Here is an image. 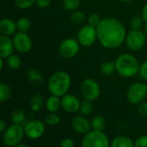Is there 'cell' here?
<instances>
[{
    "instance_id": "6",
    "label": "cell",
    "mask_w": 147,
    "mask_h": 147,
    "mask_svg": "<svg viewBox=\"0 0 147 147\" xmlns=\"http://www.w3.org/2000/svg\"><path fill=\"white\" fill-rule=\"evenodd\" d=\"M80 92L84 99L93 102L100 96L101 87L95 79L86 78L81 83Z\"/></svg>"
},
{
    "instance_id": "13",
    "label": "cell",
    "mask_w": 147,
    "mask_h": 147,
    "mask_svg": "<svg viewBox=\"0 0 147 147\" xmlns=\"http://www.w3.org/2000/svg\"><path fill=\"white\" fill-rule=\"evenodd\" d=\"M81 102L79 99L71 94H65L61 97V108L67 113L74 114L79 110Z\"/></svg>"
},
{
    "instance_id": "43",
    "label": "cell",
    "mask_w": 147,
    "mask_h": 147,
    "mask_svg": "<svg viewBox=\"0 0 147 147\" xmlns=\"http://www.w3.org/2000/svg\"><path fill=\"white\" fill-rule=\"evenodd\" d=\"M120 1L124 2V3H129V2H131V1H133V0H120Z\"/></svg>"
},
{
    "instance_id": "27",
    "label": "cell",
    "mask_w": 147,
    "mask_h": 147,
    "mask_svg": "<svg viewBox=\"0 0 147 147\" xmlns=\"http://www.w3.org/2000/svg\"><path fill=\"white\" fill-rule=\"evenodd\" d=\"M6 59H7V65H8V66L10 69H12V70H17L22 65V60H21L20 57L18 55H16V54L12 53Z\"/></svg>"
},
{
    "instance_id": "19",
    "label": "cell",
    "mask_w": 147,
    "mask_h": 147,
    "mask_svg": "<svg viewBox=\"0 0 147 147\" xmlns=\"http://www.w3.org/2000/svg\"><path fill=\"white\" fill-rule=\"evenodd\" d=\"M112 147H135L134 141L127 136L115 137L111 143Z\"/></svg>"
},
{
    "instance_id": "17",
    "label": "cell",
    "mask_w": 147,
    "mask_h": 147,
    "mask_svg": "<svg viewBox=\"0 0 147 147\" xmlns=\"http://www.w3.org/2000/svg\"><path fill=\"white\" fill-rule=\"evenodd\" d=\"M45 107L49 113H56L61 108V98L58 96L52 95L46 100Z\"/></svg>"
},
{
    "instance_id": "4",
    "label": "cell",
    "mask_w": 147,
    "mask_h": 147,
    "mask_svg": "<svg viewBox=\"0 0 147 147\" xmlns=\"http://www.w3.org/2000/svg\"><path fill=\"white\" fill-rule=\"evenodd\" d=\"M109 145L108 136L102 131L94 129L85 134L81 142L83 147H109Z\"/></svg>"
},
{
    "instance_id": "38",
    "label": "cell",
    "mask_w": 147,
    "mask_h": 147,
    "mask_svg": "<svg viewBox=\"0 0 147 147\" xmlns=\"http://www.w3.org/2000/svg\"><path fill=\"white\" fill-rule=\"evenodd\" d=\"M35 3L39 8H47L51 4V0H36Z\"/></svg>"
},
{
    "instance_id": "15",
    "label": "cell",
    "mask_w": 147,
    "mask_h": 147,
    "mask_svg": "<svg viewBox=\"0 0 147 147\" xmlns=\"http://www.w3.org/2000/svg\"><path fill=\"white\" fill-rule=\"evenodd\" d=\"M15 49L13 39L7 35L0 36V57L7 59L9 55L13 53Z\"/></svg>"
},
{
    "instance_id": "33",
    "label": "cell",
    "mask_w": 147,
    "mask_h": 147,
    "mask_svg": "<svg viewBox=\"0 0 147 147\" xmlns=\"http://www.w3.org/2000/svg\"><path fill=\"white\" fill-rule=\"evenodd\" d=\"M87 22H88L89 25H90L94 28H96L98 26V24L100 23L101 19H100V16L97 13H92L88 16Z\"/></svg>"
},
{
    "instance_id": "28",
    "label": "cell",
    "mask_w": 147,
    "mask_h": 147,
    "mask_svg": "<svg viewBox=\"0 0 147 147\" xmlns=\"http://www.w3.org/2000/svg\"><path fill=\"white\" fill-rule=\"evenodd\" d=\"M71 21L76 25H81L85 21V15L80 10H73L71 15Z\"/></svg>"
},
{
    "instance_id": "31",
    "label": "cell",
    "mask_w": 147,
    "mask_h": 147,
    "mask_svg": "<svg viewBox=\"0 0 147 147\" xmlns=\"http://www.w3.org/2000/svg\"><path fill=\"white\" fill-rule=\"evenodd\" d=\"M144 21L145 20L143 19L142 16H134L130 21V26L132 29H141Z\"/></svg>"
},
{
    "instance_id": "7",
    "label": "cell",
    "mask_w": 147,
    "mask_h": 147,
    "mask_svg": "<svg viewBox=\"0 0 147 147\" xmlns=\"http://www.w3.org/2000/svg\"><path fill=\"white\" fill-rule=\"evenodd\" d=\"M146 96L147 84H145L143 83H134L127 90V101L134 105L140 104L145 100Z\"/></svg>"
},
{
    "instance_id": "23",
    "label": "cell",
    "mask_w": 147,
    "mask_h": 147,
    "mask_svg": "<svg viewBox=\"0 0 147 147\" xmlns=\"http://www.w3.org/2000/svg\"><path fill=\"white\" fill-rule=\"evenodd\" d=\"M12 96V90L11 88L4 83L0 84V102H5L10 99Z\"/></svg>"
},
{
    "instance_id": "37",
    "label": "cell",
    "mask_w": 147,
    "mask_h": 147,
    "mask_svg": "<svg viewBox=\"0 0 147 147\" xmlns=\"http://www.w3.org/2000/svg\"><path fill=\"white\" fill-rule=\"evenodd\" d=\"M59 146L61 147H73L75 146V143H74V141L71 139L65 138V139L61 140Z\"/></svg>"
},
{
    "instance_id": "35",
    "label": "cell",
    "mask_w": 147,
    "mask_h": 147,
    "mask_svg": "<svg viewBox=\"0 0 147 147\" xmlns=\"http://www.w3.org/2000/svg\"><path fill=\"white\" fill-rule=\"evenodd\" d=\"M138 113L143 116V117H147V102H142L140 104H138L137 108Z\"/></svg>"
},
{
    "instance_id": "1",
    "label": "cell",
    "mask_w": 147,
    "mask_h": 147,
    "mask_svg": "<svg viewBox=\"0 0 147 147\" xmlns=\"http://www.w3.org/2000/svg\"><path fill=\"white\" fill-rule=\"evenodd\" d=\"M96 28L97 40L106 48L115 49L120 47L126 40V28L122 22L116 18H103Z\"/></svg>"
},
{
    "instance_id": "24",
    "label": "cell",
    "mask_w": 147,
    "mask_h": 147,
    "mask_svg": "<svg viewBox=\"0 0 147 147\" xmlns=\"http://www.w3.org/2000/svg\"><path fill=\"white\" fill-rule=\"evenodd\" d=\"M106 127V120L102 115H96L93 117L91 121V128L94 130L103 131Z\"/></svg>"
},
{
    "instance_id": "8",
    "label": "cell",
    "mask_w": 147,
    "mask_h": 147,
    "mask_svg": "<svg viewBox=\"0 0 147 147\" xmlns=\"http://www.w3.org/2000/svg\"><path fill=\"white\" fill-rule=\"evenodd\" d=\"M146 34L140 29H132L127 34L126 45L131 51L138 52L143 48L146 43Z\"/></svg>"
},
{
    "instance_id": "14",
    "label": "cell",
    "mask_w": 147,
    "mask_h": 147,
    "mask_svg": "<svg viewBox=\"0 0 147 147\" xmlns=\"http://www.w3.org/2000/svg\"><path fill=\"white\" fill-rule=\"evenodd\" d=\"M71 126L74 132L79 134H85L90 131L91 122H90L84 115H81L78 116H75L71 120Z\"/></svg>"
},
{
    "instance_id": "32",
    "label": "cell",
    "mask_w": 147,
    "mask_h": 147,
    "mask_svg": "<svg viewBox=\"0 0 147 147\" xmlns=\"http://www.w3.org/2000/svg\"><path fill=\"white\" fill-rule=\"evenodd\" d=\"M36 0H15L16 5L21 9H27L34 4Z\"/></svg>"
},
{
    "instance_id": "22",
    "label": "cell",
    "mask_w": 147,
    "mask_h": 147,
    "mask_svg": "<svg viewBox=\"0 0 147 147\" xmlns=\"http://www.w3.org/2000/svg\"><path fill=\"white\" fill-rule=\"evenodd\" d=\"M26 76L28 79V81L34 84H39L40 83H41L43 81V76L42 74L35 70V69H29L28 70Z\"/></svg>"
},
{
    "instance_id": "21",
    "label": "cell",
    "mask_w": 147,
    "mask_h": 147,
    "mask_svg": "<svg viewBox=\"0 0 147 147\" xmlns=\"http://www.w3.org/2000/svg\"><path fill=\"white\" fill-rule=\"evenodd\" d=\"M100 71L104 76H111L116 71V65L115 61L103 62L100 66Z\"/></svg>"
},
{
    "instance_id": "12",
    "label": "cell",
    "mask_w": 147,
    "mask_h": 147,
    "mask_svg": "<svg viewBox=\"0 0 147 147\" xmlns=\"http://www.w3.org/2000/svg\"><path fill=\"white\" fill-rule=\"evenodd\" d=\"M13 42L15 49L20 53H28L33 47L30 36L24 32H17L14 34Z\"/></svg>"
},
{
    "instance_id": "29",
    "label": "cell",
    "mask_w": 147,
    "mask_h": 147,
    "mask_svg": "<svg viewBox=\"0 0 147 147\" xmlns=\"http://www.w3.org/2000/svg\"><path fill=\"white\" fill-rule=\"evenodd\" d=\"M60 117L55 113H50L45 117V123L49 126H56L60 123Z\"/></svg>"
},
{
    "instance_id": "34",
    "label": "cell",
    "mask_w": 147,
    "mask_h": 147,
    "mask_svg": "<svg viewBox=\"0 0 147 147\" xmlns=\"http://www.w3.org/2000/svg\"><path fill=\"white\" fill-rule=\"evenodd\" d=\"M135 147H147V135L140 136L136 140H134Z\"/></svg>"
},
{
    "instance_id": "16",
    "label": "cell",
    "mask_w": 147,
    "mask_h": 147,
    "mask_svg": "<svg viewBox=\"0 0 147 147\" xmlns=\"http://www.w3.org/2000/svg\"><path fill=\"white\" fill-rule=\"evenodd\" d=\"M16 22L9 18H3L0 22V32L3 35L14 36L16 33Z\"/></svg>"
},
{
    "instance_id": "26",
    "label": "cell",
    "mask_w": 147,
    "mask_h": 147,
    "mask_svg": "<svg viewBox=\"0 0 147 147\" xmlns=\"http://www.w3.org/2000/svg\"><path fill=\"white\" fill-rule=\"evenodd\" d=\"M80 114L82 115H90L92 111H93V104H92V101L84 99L83 102H81L80 103V107H79V110Z\"/></svg>"
},
{
    "instance_id": "42",
    "label": "cell",
    "mask_w": 147,
    "mask_h": 147,
    "mask_svg": "<svg viewBox=\"0 0 147 147\" xmlns=\"http://www.w3.org/2000/svg\"><path fill=\"white\" fill-rule=\"evenodd\" d=\"M16 146L17 147H28V146L27 144H24V143H22V142H21V143H19V144H18Z\"/></svg>"
},
{
    "instance_id": "11",
    "label": "cell",
    "mask_w": 147,
    "mask_h": 147,
    "mask_svg": "<svg viewBox=\"0 0 147 147\" xmlns=\"http://www.w3.org/2000/svg\"><path fill=\"white\" fill-rule=\"evenodd\" d=\"M97 40L96 28L87 24L83 26L78 33V40L83 47H90Z\"/></svg>"
},
{
    "instance_id": "2",
    "label": "cell",
    "mask_w": 147,
    "mask_h": 147,
    "mask_svg": "<svg viewBox=\"0 0 147 147\" xmlns=\"http://www.w3.org/2000/svg\"><path fill=\"white\" fill-rule=\"evenodd\" d=\"M71 84V76L66 71H58L49 78L47 89L52 95L62 97L69 91Z\"/></svg>"
},
{
    "instance_id": "36",
    "label": "cell",
    "mask_w": 147,
    "mask_h": 147,
    "mask_svg": "<svg viewBox=\"0 0 147 147\" xmlns=\"http://www.w3.org/2000/svg\"><path fill=\"white\" fill-rule=\"evenodd\" d=\"M140 76L143 80L147 81V60L145 61L142 65H140V71H139Z\"/></svg>"
},
{
    "instance_id": "30",
    "label": "cell",
    "mask_w": 147,
    "mask_h": 147,
    "mask_svg": "<svg viewBox=\"0 0 147 147\" xmlns=\"http://www.w3.org/2000/svg\"><path fill=\"white\" fill-rule=\"evenodd\" d=\"M80 3H81V0H64L63 5L65 10L73 11L78 8V6L80 5Z\"/></svg>"
},
{
    "instance_id": "39",
    "label": "cell",
    "mask_w": 147,
    "mask_h": 147,
    "mask_svg": "<svg viewBox=\"0 0 147 147\" xmlns=\"http://www.w3.org/2000/svg\"><path fill=\"white\" fill-rule=\"evenodd\" d=\"M6 129H7V124H6V122L3 120H1L0 121V132L2 134H3Z\"/></svg>"
},
{
    "instance_id": "18",
    "label": "cell",
    "mask_w": 147,
    "mask_h": 147,
    "mask_svg": "<svg viewBox=\"0 0 147 147\" xmlns=\"http://www.w3.org/2000/svg\"><path fill=\"white\" fill-rule=\"evenodd\" d=\"M45 101L44 97L40 94H35L34 95L29 101V106L31 109V111L34 113L39 112L42 109V108L45 106Z\"/></svg>"
},
{
    "instance_id": "41",
    "label": "cell",
    "mask_w": 147,
    "mask_h": 147,
    "mask_svg": "<svg viewBox=\"0 0 147 147\" xmlns=\"http://www.w3.org/2000/svg\"><path fill=\"white\" fill-rule=\"evenodd\" d=\"M3 58H1L0 57V69L2 70L3 68Z\"/></svg>"
},
{
    "instance_id": "20",
    "label": "cell",
    "mask_w": 147,
    "mask_h": 147,
    "mask_svg": "<svg viewBox=\"0 0 147 147\" xmlns=\"http://www.w3.org/2000/svg\"><path fill=\"white\" fill-rule=\"evenodd\" d=\"M26 113L20 109H15L10 115V119L12 123L14 124H18V125H22L25 121H26Z\"/></svg>"
},
{
    "instance_id": "10",
    "label": "cell",
    "mask_w": 147,
    "mask_h": 147,
    "mask_svg": "<svg viewBox=\"0 0 147 147\" xmlns=\"http://www.w3.org/2000/svg\"><path fill=\"white\" fill-rule=\"evenodd\" d=\"M25 136L30 140H37L43 136L46 131L44 122L40 120H30L25 123L24 127Z\"/></svg>"
},
{
    "instance_id": "25",
    "label": "cell",
    "mask_w": 147,
    "mask_h": 147,
    "mask_svg": "<svg viewBox=\"0 0 147 147\" xmlns=\"http://www.w3.org/2000/svg\"><path fill=\"white\" fill-rule=\"evenodd\" d=\"M17 32H24L27 33L31 28V22L29 19L26 17H21L16 22Z\"/></svg>"
},
{
    "instance_id": "44",
    "label": "cell",
    "mask_w": 147,
    "mask_h": 147,
    "mask_svg": "<svg viewBox=\"0 0 147 147\" xmlns=\"http://www.w3.org/2000/svg\"><path fill=\"white\" fill-rule=\"evenodd\" d=\"M145 34H146V35L147 36V23L146 25L145 26Z\"/></svg>"
},
{
    "instance_id": "5",
    "label": "cell",
    "mask_w": 147,
    "mask_h": 147,
    "mask_svg": "<svg viewBox=\"0 0 147 147\" xmlns=\"http://www.w3.org/2000/svg\"><path fill=\"white\" fill-rule=\"evenodd\" d=\"M25 136L24 128L22 125L12 124L3 134V142L6 146H16Z\"/></svg>"
},
{
    "instance_id": "40",
    "label": "cell",
    "mask_w": 147,
    "mask_h": 147,
    "mask_svg": "<svg viewBox=\"0 0 147 147\" xmlns=\"http://www.w3.org/2000/svg\"><path fill=\"white\" fill-rule=\"evenodd\" d=\"M141 16H142L143 19L145 20V22H147V3L143 7V9H142Z\"/></svg>"
},
{
    "instance_id": "9",
    "label": "cell",
    "mask_w": 147,
    "mask_h": 147,
    "mask_svg": "<svg viewBox=\"0 0 147 147\" xmlns=\"http://www.w3.org/2000/svg\"><path fill=\"white\" fill-rule=\"evenodd\" d=\"M79 45L78 40L75 39H65L59 46V53L64 59H72L78 53Z\"/></svg>"
},
{
    "instance_id": "3",
    "label": "cell",
    "mask_w": 147,
    "mask_h": 147,
    "mask_svg": "<svg viewBox=\"0 0 147 147\" xmlns=\"http://www.w3.org/2000/svg\"><path fill=\"white\" fill-rule=\"evenodd\" d=\"M116 71L123 78H132L139 71L140 65L139 60L130 53H122L115 59Z\"/></svg>"
}]
</instances>
